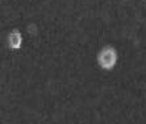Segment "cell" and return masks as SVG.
Returning <instances> with one entry per match:
<instances>
[{
	"label": "cell",
	"instance_id": "obj_1",
	"mask_svg": "<svg viewBox=\"0 0 146 124\" xmlns=\"http://www.w3.org/2000/svg\"><path fill=\"white\" fill-rule=\"evenodd\" d=\"M116 51L112 47H107L103 49L100 53L98 61L100 65L104 69H112L117 61Z\"/></svg>",
	"mask_w": 146,
	"mask_h": 124
},
{
	"label": "cell",
	"instance_id": "obj_2",
	"mask_svg": "<svg viewBox=\"0 0 146 124\" xmlns=\"http://www.w3.org/2000/svg\"><path fill=\"white\" fill-rule=\"evenodd\" d=\"M9 42L12 46H17L20 45L22 41V37L20 32L15 30L10 32L8 38Z\"/></svg>",
	"mask_w": 146,
	"mask_h": 124
}]
</instances>
